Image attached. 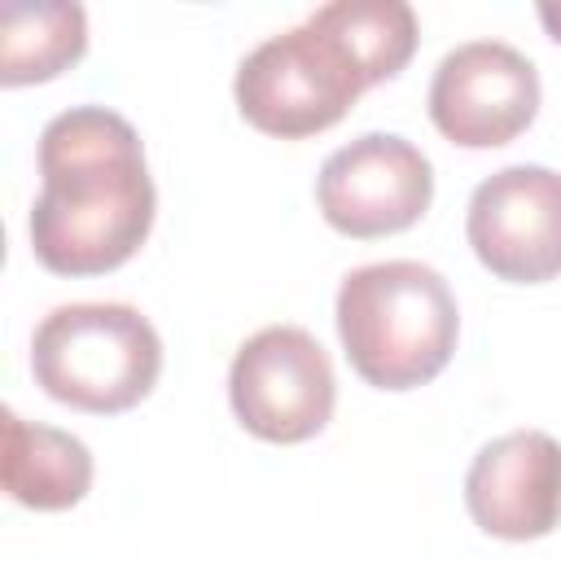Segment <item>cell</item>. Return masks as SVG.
<instances>
[{
    "mask_svg": "<svg viewBox=\"0 0 561 561\" xmlns=\"http://www.w3.org/2000/svg\"><path fill=\"white\" fill-rule=\"evenodd\" d=\"M421 26L403 0H333L237 66L232 96L241 118L276 140L337 127L377 83L394 79L416 53Z\"/></svg>",
    "mask_w": 561,
    "mask_h": 561,
    "instance_id": "obj_2",
    "label": "cell"
},
{
    "mask_svg": "<svg viewBox=\"0 0 561 561\" xmlns=\"http://www.w3.org/2000/svg\"><path fill=\"white\" fill-rule=\"evenodd\" d=\"M539 70L504 39L456 44L430 79V123L460 149H500L539 114Z\"/></svg>",
    "mask_w": 561,
    "mask_h": 561,
    "instance_id": "obj_7",
    "label": "cell"
},
{
    "mask_svg": "<svg viewBox=\"0 0 561 561\" xmlns=\"http://www.w3.org/2000/svg\"><path fill=\"white\" fill-rule=\"evenodd\" d=\"M92 451L83 438L57 425L22 421L13 408H4V456H0V482L13 504L35 513H61L75 508L92 491Z\"/></svg>",
    "mask_w": 561,
    "mask_h": 561,
    "instance_id": "obj_10",
    "label": "cell"
},
{
    "mask_svg": "<svg viewBox=\"0 0 561 561\" xmlns=\"http://www.w3.org/2000/svg\"><path fill=\"white\" fill-rule=\"evenodd\" d=\"M31 373L48 399L118 416L158 386L162 337L127 302H61L35 324Z\"/></svg>",
    "mask_w": 561,
    "mask_h": 561,
    "instance_id": "obj_4",
    "label": "cell"
},
{
    "mask_svg": "<svg viewBox=\"0 0 561 561\" xmlns=\"http://www.w3.org/2000/svg\"><path fill=\"white\" fill-rule=\"evenodd\" d=\"M228 403L245 434L263 443H307L333 421L337 377L329 351L298 324L250 333L228 368Z\"/></svg>",
    "mask_w": 561,
    "mask_h": 561,
    "instance_id": "obj_5",
    "label": "cell"
},
{
    "mask_svg": "<svg viewBox=\"0 0 561 561\" xmlns=\"http://www.w3.org/2000/svg\"><path fill=\"white\" fill-rule=\"evenodd\" d=\"M158 188L140 131L105 105H70L39 131L31 254L57 276H105L149 237Z\"/></svg>",
    "mask_w": 561,
    "mask_h": 561,
    "instance_id": "obj_1",
    "label": "cell"
},
{
    "mask_svg": "<svg viewBox=\"0 0 561 561\" xmlns=\"http://www.w3.org/2000/svg\"><path fill=\"white\" fill-rule=\"evenodd\" d=\"M88 53V13L75 0L4 4L0 13V83H48Z\"/></svg>",
    "mask_w": 561,
    "mask_h": 561,
    "instance_id": "obj_11",
    "label": "cell"
},
{
    "mask_svg": "<svg viewBox=\"0 0 561 561\" xmlns=\"http://www.w3.org/2000/svg\"><path fill=\"white\" fill-rule=\"evenodd\" d=\"M465 508L478 530L526 543L561 526V443L543 430L491 438L465 473Z\"/></svg>",
    "mask_w": 561,
    "mask_h": 561,
    "instance_id": "obj_9",
    "label": "cell"
},
{
    "mask_svg": "<svg viewBox=\"0 0 561 561\" xmlns=\"http://www.w3.org/2000/svg\"><path fill=\"white\" fill-rule=\"evenodd\" d=\"M434 202V167L430 158L394 136L364 131L351 145L333 149L316 175V206L324 224L342 237L373 241L408 232Z\"/></svg>",
    "mask_w": 561,
    "mask_h": 561,
    "instance_id": "obj_6",
    "label": "cell"
},
{
    "mask_svg": "<svg viewBox=\"0 0 561 561\" xmlns=\"http://www.w3.org/2000/svg\"><path fill=\"white\" fill-rule=\"evenodd\" d=\"M478 263L508 285L561 276V171L517 162L486 175L465 215Z\"/></svg>",
    "mask_w": 561,
    "mask_h": 561,
    "instance_id": "obj_8",
    "label": "cell"
},
{
    "mask_svg": "<svg viewBox=\"0 0 561 561\" xmlns=\"http://www.w3.org/2000/svg\"><path fill=\"white\" fill-rule=\"evenodd\" d=\"M539 22H543L548 39L561 44V0H543V4H539Z\"/></svg>",
    "mask_w": 561,
    "mask_h": 561,
    "instance_id": "obj_12",
    "label": "cell"
},
{
    "mask_svg": "<svg viewBox=\"0 0 561 561\" xmlns=\"http://www.w3.org/2000/svg\"><path fill=\"white\" fill-rule=\"evenodd\" d=\"M346 364L377 390L434 381L460 337V307L447 276L416 259L364 263L342 276L333 302Z\"/></svg>",
    "mask_w": 561,
    "mask_h": 561,
    "instance_id": "obj_3",
    "label": "cell"
}]
</instances>
